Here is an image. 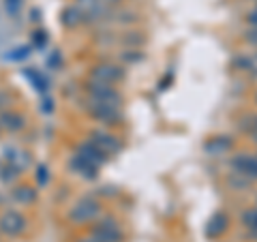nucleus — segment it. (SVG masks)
I'll return each mask as SVG.
<instances>
[{"label": "nucleus", "instance_id": "nucleus-9", "mask_svg": "<svg viewBox=\"0 0 257 242\" xmlns=\"http://www.w3.org/2000/svg\"><path fill=\"white\" fill-rule=\"evenodd\" d=\"M75 155H79V157H84V159H88L90 163H94L96 167H101V165H105L107 161H109V157L103 152L96 144L92 142V140H86V142H82V144H77V148H75Z\"/></svg>", "mask_w": 257, "mask_h": 242}, {"label": "nucleus", "instance_id": "nucleus-16", "mask_svg": "<svg viewBox=\"0 0 257 242\" xmlns=\"http://www.w3.org/2000/svg\"><path fill=\"white\" fill-rule=\"evenodd\" d=\"M20 176H22V169L15 163H11V161L0 167V182H3V184H13L15 180L20 178Z\"/></svg>", "mask_w": 257, "mask_h": 242}, {"label": "nucleus", "instance_id": "nucleus-31", "mask_svg": "<svg viewBox=\"0 0 257 242\" xmlns=\"http://www.w3.org/2000/svg\"><path fill=\"white\" fill-rule=\"evenodd\" d=\"M30 15H32V18H30L32 22H39V20H41V18H39V15H41V11H39V9H32Z\"/></svg>", "mask_w": 257, "mask_h": 242}, {"label": "nucleus", "instance_id": "nucleus-5", "mask_svg": "<svg viewBox=\"0 0 257 242\" xmlns=\"http://www.w3.org/2000/svg\"><path fill=\"white\" fill-rule=\"evenodd\" d=\"M88 79L92 82H101V84H111L116 86L124 79V69L120 64H111V62H101V64H94L88 73Z\"/></svg>", "mask_w": 257, "mask_h": 242}, {"label": "nucleus", "instance_id": "nucleus-17", "mask_svg": "<svg viewBox=\"0 0 257 242\" xmlns=\"http://www.w3.org/2000/svg\"><path fill=\"white\" fill-rule=\"evenodd\" d=\"M24 77H28L30 82H32V86H35L39 92H47V79L41 73H39L37 69H32V67L24 69Z\"/></svg>", "mask_w": 257, "mask_h": 242}, {"label": "nucleus", "instance_id": "nucleus-33", "mask_svg": "<svg viewBox=\"0 0 257 242\" xmlns=\"http://www.w3.org/2000/svg\"><path fill=\"white\" fill-rule=\"evenodd\" d=\"M253 131H257V118L253 120Z\"/></svg>", "mask_w": 257, "mask_h": 242}, {"label": "nucleus", "instance_id": "nucleus-22", "mask_svg": "<svg viewBox=\"0 0 257 242\" xmlns=\"http://www.w3.org/2000/svg\"><path fill=\"white\" fill-rule=\"evenodd\" d=\"M50 182V167L47 165H37V184L39 187H45Z\"/></svg>", "mask_w": 257, "mask_h": 242}, {"label": "nucleus", "instance_id": "nucleus-2", "mask_svg": "<svg viewBox=\"0 0 257 242\" xmlns=\"http://www.w3.org/2000/svg\"><path fill=\"white\" fill-rule=\"evenodd\" d=\"M86 111L103 125H120L124 118L120 105H109V103H101V101H94V99H88Z\"/></svg>", "mask_w": 257, "mask_h": 242}, {"label": "nucleus", "instance_id": "nucleus-14", "mask_svg": "<svg viewBox=\"0 0 257 242\" xmlns=\"http://www.w3.org/2000/svg\"><path fill=\"white\" fill-rule=\"evenodd\" d=\"M231 146H234V142H231L229 137L219 135V137H214V140H210L206 144V152L212 155V157H221V155H227V152L231 150Z\"/></svg>", "mask_w": 257, "mask_h": 242}, {"label": "nucleus", "instance_id": "nucleus-19", "mask_svg": "<svg viewBox=\"0 0 257 242\" xmlns=\"http://www.w3.org/2000/svg\"><path fill=\"white\" fill-rule=\"evenodd\" d=\"M22 7H24V0H5V9H7V13H9L11 18H18Z\"/></svg>", "mask_w": 257, "mask_h": 242}, {"label": "nucleus", "instance_id": "nucleus-26", "mask_svg": "<svg viewBox=\"0 0 257 242\" xmlns=\"http://www.w3.org/2000/svg\"><path fill=\"white\" fill-rule=\"evenodd\" d=\"M122 60L124 62H138V60H142V54H140V50H128V54H122Z\"/></svg>", "mask_w": 257, "mask_h": 242}, {"label": "nucleus", "instance_id": "nucleus-18", "mask_svg": "<svg viewBox=\"0 0 257 242\" xmlns=\"http://www.w3.org/2000/svg\"><path fill=\"white\" fill-rule=\"evenodd\" d=\"M11 163H15V165H18V167L22 169V172H24L26 167H30V165H32V159H30L28 152H15L13 159H11Z\"/></svg>", "mask_w": 257, "mask_h": 242}, {"label": "nucleus", "instance_id": "nucleus-25", "mask_svg": "<svg viewBox=\"0 0 257 242\" xmlns=\"http://www.w3.org/2000/svg\"><path fill=\"white\" fill-rule=\"evenodd\" d=\"M60 64H62V56H60V52H54L50 58H47V67H50V69H60Z\"/></svg>", "mask_w": 257, "mask_h": 242}, {"label": "nucleus", "instance_id": "nucleus-36", "mask_svg": "<svg viewBox=\"0 0 257 242\" xmlns=\"http://www.w3.org/2000/svg\"><path fill=\"white\" fill-rule=\"evenodd\" d=\"M0 131H3V127H0Z\"/></svg>", "mask_w": 257, "mask_h": 242}, {"label": "nucleus", "instance_id": "nucleus-32", "mask_svg": "<svg viewBox=\"0 0 257 242\" xmlns=\"http://www.w3.org/2000/svg\"><path fill=\"white\" fill-rule=\"evenodd\" d=\"M77 242H96V240H94V238H92V236H90V238H79V240H77Z\"/></svg>", "mask_w": 257, "mask_h": 242}, {"label": "nucleus", "instance_id": "nucleus-30", "mask_svg": "<svg viewBox=\"0 0 257 242\" xmlns=\"http://www.w3.org/2000/svg\"><path fill=\"white\" fill-rule=\"evenodd\" d=\"M41 109L45 111V114H50V111L54 109V105H52V99H47V96H45V105H41Z\"/></svg>", "mask_w": 257, "mask_h": 242}, {"label": "nucleus", "instance_id": "nucleus-11", "mask_svg": "<svg viewBox=\"0 0 257 242\" xmlns=\"http://www.w3.org/2000/svg\"><path fill=\"white\" fill-rule=\"evenodd\" d=\"M0 127L9 133H20L26 127V116L15 109H5V111H0Z\"/></svg>", "mask_w": 257, "mask_h": 242}, {"label": "nucleus", "instance_id": "nucleus-10", "mask_svg": "<svg viewBox=\"0 0 257 242\" xmlns=\"http://www.w3.org/2000/svg\"><path fill=\"white\" fill-rule=\"evenodd\" d=\"M69 169L73 174H77V176H82V178H86V180H94L96 178V174H99V167H96L94 163H90L88 159H84V157H79V155H73L69 159Z\"/></svg>", "mask_w": 257, "mask_h": 242}, {"label": "nucleus", "instance_id": "nucleus-4", "mask_svg": "<svg viewBox=\"0 0 257 242\" xmlns=\"http://www.w3.org/2000/svg\"><path fill=\"white\" fill-rule=\"evenodd\" d=\"M84 88H86L88 99H94V101H101V103H109V105H120V107H122V94H120V90L116 86L88 79Z\"/></svg>", "mask_w": 257, "mask_h": 242}, {"label": "nucleus", "instance_id": "nucleus-29", "mask_svg": "<svg viewBox=\"0 0 257 242\" xmlns=\"http://www.w3.org/2000/svg\"><path fill=\"white\" fill-rule=\"evenodd\" d=\"M244 39H246V41L251 43V45H257V28H251V30H248Z\"/></svg>", "mask_w": 257, "mask_h": 242}, {"label": "nucleus", "instance_id": "nucleus-6", "mask_svg": "<svg viewBox=\"0 0 257 242\" xmlns=\"http://www.w3.org/2000/svg\"><path fill=\"white\" fill-rule=\"evenodd\" d=\"M26 216L18 210H5L0 214V231L5 233V236L9 238H15V236H22L24 231H26Z\"/></svg>", "mask_w": 257, "mask_h": 242}, {"label": "nucleus", "instance_id": "nucleus-27", "mask_svg": "<svg viewBox=\"0 0 257 242\" xmlns=\"http://www.w3.org/2000/svg\"><path fill=\"white\" fill-rule=\"evenodd\" d=\"M9 105H11V94L7 90H0V111H5Z\"/></svg>", "mask_w": 257, "mask_h": 242}, {"label": "nucleus", "instance_id": "nucleus-23", "mask_svg": "<svg viewBox=\"0 0 257 242\" xmlns=\"http://www.w3.org/2000/svg\"><path fill=\"white\" fill-rule=\"evenodd\" d=\"M28 56H30V47L20 45V47H15L11 54H7V58L9 60H24V58H28Z\"/></svg>", "mask_w": 257, "mask_h": 242}, {"label": "nucleus", "instance_id": "nucleus-7", "mask_svg": "<svg viewBox=\"0 0 257 242\" xmlns=\"http://www.w3.org/2000/svg\"><path fill=\"white\" fill-rule=\"evenodd\" d=\"M90 140H92L103 152H105L107 157L118 155V152L122 150V142H120V137H116L114 133H109V131H101V129H94V131L90 133Z\"/></svg>", "mask_w": 257, "mask_h": 242}, {"label": "nucleus", "instance_id": "nucleus-24", "mask_svg": "<svg viewBox=\"0 0 257 242\" xmlns=\"http://www.w3.org/2000/svg\"><path fill=\"white\" fill-rule=\"evenodd\" d=\"M131 35H135V32H131ZM120 41H122L124 45H128V47H140L144 43V37L140 35V32H138V37H128V32H126V37H122Z\"/></svg>", "mask_w": 257, "mask_h": 242}, {"label": "nucleus", "instance_id": "nucleus-13", "mask_svg": "<svg viewBox=\"0 0 257 242\" xmlns=\"http://www.w3.org/2000/svg\"><path fill=\"white\" fill-rule=\"evenodd\" d=\"M37 197H39L37 189L35 187H28V184H15V187L11 189V199L18 201V204H22V206L35 204Z\"/></svg>", "mask_w": 257, "mask_h": 242}, {"label": "nucleus", "instance_id": "nucleus-35", "mask_svg": "<svg viewBox=\"0 0 257 242\" xmlns=\"http://www.w3.org/2000/svg\"><path fill=\"white\" fill-rule=\"evenodd\" d=\"M255 101H257V94H255Z\"/></svg>", "mask_w": 257, "mask_h": 242}, {"label": "nucleus", "instance_id": "nucleus-28", "mask_svg": "<svg viewBox=\"0 0 257 242\" xmlns=\"http://www.w3.org/2000/svg\"><path fill=\"white\" fill-rule=\"evenodd\" d=\"M246 22H248V26L251 28H257V7L251 13H246Z\"/></svg>", "mask_w": 257, "mask_h": 242}, {"label": "nucleus", "instance_id": "nucleus-3", "mask_svg": "<svg viewBox=\"0 0 257 242\" xmlns=\"http://www.w3.org/2000/svg\"><path fill=\"white\" fill-rule=\"evenodd\" d=\"M90 236L96 242H122L124 233L120 229V225L116 219L111 216H103V219H96L94 225L90 227Z\"/></svg>", "mask_w": 257, "mask_h": 242}, {"label": "nucleus", "instance_id": "nucleus-12", "mask_svg": "<svg viewBox=\"0 0 257 242\" xmlns=\"http://www.w3.org/2000/svg\"><path fill=\"white\" fill-rule=\"evenodd\" d=\"M60 24H62L64 28H69V30L77 28L79 24H84V11L79 9L77 5H69V7H64L62 13H60Z\"/></svg>", "mask_w": 257, "mask_h": 242}, {"label": "nucleus", "instance_id": "nucleus-21", "mask_svg": "<svg viewBox=\"0 0 257 242\" xmlns=\"http://www.w3.org/2000/svg\"><path fill=\"white\" fill-rule=\"evenodd\" d=\"M32 45L37 47V50H43L47 45V32L45 30H35L32 32Z\"/></svg>", "mask_w": 257, "mask_h": 242}, {"label": "nucleus", "instance_id": "nucleus-8", "mask_svg": "<svg viewBox=\"0 0 257 242\" xmlns=\"http://www.w3.org/2000/svg\"><path fill=\"white\" fill-rule=\"evenodd\" d=\"M229 165L236 174L246 176L248 180H257V155H236Z\"/></svg>", "mask_w": 257, "mask_h": 242}, {"label": "nucleus", "instance_id": "nucleus-20", "mask_svg": "<svg viewBox=\"0 0 257 242\" xmlns=\"http://www.w3.org/2000/svg\"><path fill=\"white\" fill-rule=\"evenodd\" d=\"M242 223L251 231H257V208H253V210H248V212L242 214Z\"/></svg>", "mask_w": 257, "mask_h": 242}, {"label": "nucleus", "instance_id": "nucleus-15", "mask_svg": "<svg viewBox=\"0 0 257 242\" xmlns=\"http://www.w3.org/2000/svg\"><path fill=\"white\" fill-rule=\"evenodd\" d=\"M227 223H229V219H227V214L225 212H216L212 219H210V223H208V227H206V233L208 236H221V233L227 229Z\"/></svg>", "mask_w": 257, "mask_h": 242}, {"label": "nucleus", "instance_id": "nucleus-34", "mask_svg": "<svg viewBox=\"0 0 257 242\" xmlns=\"http://www.w3.org/2000/svg\"><path fill=\"white\" fill-rule=\"evenodd\" d=\"M253 140H255V142H257V131H253Z\"/></svg>", "mask_w": 257, "mask_h": 242}, {"label": "nucleus", "instance_id": "nucleus-1", "mask_svg": "<svg viewBox=\"0 0 257 242\" xmlns=\"http://www.w3.org/2000/svg\"><path fill=\"white\" fill-rule=\"evenodd\" d=\"M101 216V204L94 197H79L69 210V221L75 225H86L92 223Z\"/></svg>", "mask_w": 257, "mask_h": 242}]
</instances>
